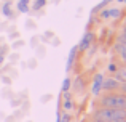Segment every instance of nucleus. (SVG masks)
Segmentation results:
<instances>
[{"mask_svg":"<svg viewBox=\"0 0 126 122\" xmlns=\"http://www.w3.org/2000/svg\"><path fill=\"white\" fill-rule=\"evenodd\" d=\"M45 5H46V0H35L34 5H32V8H34L35 11H38V10H42Z\"/></svg>","mask_w":126,"mask_h":122,"instance_id":"11","label":"nucleus"},{"mask_svg":"<svg viewBox=\"0 0 126 122\" xmlns=\"http://www.w3.org/2000/svg\"><path fill=\"white\" fill-rule=\"evenodd\" d=\"M115 79H117L118 82H126V69L121 68V69H117V72H115Z\"/></svg>","mask_w":126,"mask_h":122,"instance_id":"8","label":"nucleus"},{"mask_svg":"<svg viewBox=\"0 0 126 122\" xmlns=\"http://www.w3.org/2000/svg\"><path fill=\"white\" fill-rule=\"evenodd\" d=\"M117 2H120V3H123V2H125V0H117Z\"/></svg>","mask_w":126,"mask_h":122,"instance_id":"22","label":"nucleus"},{"mask_svg":"<svg viewBox=\"0 0 126 122\" xmlns=\"http://www.w3.org/2000/svg\"><path fill=\"white\" fill-rule=\"evenodd\" d=\"M29 2H31V0H19L18 2V10L21 13H29Z\"/></svg>","mask_w":126,"mask_h":122,"instance_id":"9","label":"nucleus"},{"mask_svg":"<svg viewBox=\"0 0 126 122\" xmlns=\"http://www.w3.org/2000/svg\"><path fill=\"white\" fill-rule=\"evenodd\" d=\"M110 2H112V0H102L101 3H97V5H96L94 8H93V13H97L99 10H102V8H104L105 5H109V3H110Z\"/></svg>","mask_w":126,"mask_h":122,"instance_id":"12","label":"nucleus"},{"mask_svg":"<svg viewBox=\"0 0 126 122\" xmlns=\"http://www.w3.org/2000/svg\"><path fill=\"white\" fill-rule=\"evenodd\" d=\"M2 13L6 16V18H11L13 16V11H11V5H10L8 2L6 3H3V6H2Z\"/></svg>","mask_w":126,"mask_h":122,"instance_id":"10","label":"nucleus"},{"mask_svg":"<svg viewBox=\"0 0 126 122\" xmlns=\"http://www.w3.org/2000/svg\"><path fill=\"white\" fill-rule=\"evenodd\" d=\"M120 121H126L125 109L101 108L94 113V122H120Z\"/></svg>","mask_w":126,"mask_h":122,"instance_id":"1","label":"nucleus"},{"mask_svg":"<svg viewBox=\"0 0 126 122\" xmlns=\"http://www.w3.org/2000/svg\"><path fill=\"white\" fill-rule=\"evenodd\" d=\"M64 109H67V111L74 109V103H72V100H65L64 101Z\"/></svg>","mask_w":126,"mask_h":122,"instance_id":"15","label":"nucleus"},{"mask_svg":"<svg viewBox=\"0 0 126 122\" xmlns=\"http://www.w3.org/2000/svg\"><path fill=\"white\" fill-rule=\"evenodd\" d=\"M125 3H126V0H125Z\"/></svg>","mask_w":126,"mask_h":122,"instance_id":"24","label":"nucleus"},{"mask_svg":"<svg viewBox=\"0 0 126 122\" xmlns=\"http://www.w3.org/2000/svg\"><path fill=\"white\" fill-rule=\"evenodd\" d=\"M120 122H125V121H120Z\"/></svg>","mask_w":126,"mask_h":122,"instance_id":"23","label":"nucleus"},{"mask_svg":"<svg viewBox=\"0 0 126 122\" xmlns=\"http://www.w3.org/2000/svg\"><path fill=\"white\" fill-rule=\"evenodd\" d=\"M120 82L117 80L115 77H109V79H104V82H102V90L105 92H112V90H117V88H120Z\"/></svg>","mask_w":126,"mask_h":122,"instance_id":"4","label":"nucleus"},{"mask_svg":"<svg viewBox=\"0 0 126 122\" xmlns=\"http://www.w3.org/2000/svg\"><path fill=\"white\" fill-rule=\"evenodd\" d=\"M125 122H126V121H125Z\"/></svg>","mask_w":126,"mask_h":122,"instance_id":"25","label":"nucleus"},{"mask_svg":"<svg viewBox=\"0 0 126 122\" xmlns=\"http://www.w3.org/2000/svg\"><path fill=\"white\" fill-rule=\"evenodd\" d=\"M117 64H115V63H110V64H109V71L110 72H117Z\"/></svg>","mask_w":126,"mask_h":122,"instance_id":"18","label":"nucleus"},{"mask_svg":"<svg viewBox=\"0 0 126 122\" xmlns=\"http://www.w3.org/2000/svg\"><path fill=\"white\" fill-rule=\"evenodd\" d=\"M59 122H70V116H69V114H62V116L59 117Z\"/></svg>","mask_w":126,"mask_h":122,"instance_id":"16","label":"nucleus"},{"mask_svg":"<svg viewBox=\"0 0 126 122\" xmlns=\"http://www.w3.org/2000/svg\"><path fill=\"white\" fill-rule=\"evenodd\" d=\"M109 15H110V18H118L121 15V11L118 8H109Z\"/></svg>","mask_w":126,"mask_h":122,"instance_id":"14","label":"nucleus"},{"mask_svg":"<svg viewBox=\"0 0 126 122\" xmlns=\"http://www.w3.org/2000/svg\"><path fill=\"white\" fill-rule=\"evenodd\" d=\"M101 18H102V19H109V18H110V15H109V10H102Z\"/></svg>","mask_w":126,"mask_h":122,"instance_id":"17","label":"nucleus"},{"mask_svg":"<svg viewBox=\"0 0 126 122\" xmlns=\"http://www.w3.org/2000/svg\"><path fill=\"white\" fill-rule=\"evenodd\" d=\"M77 50H78L77 47H72L70 48V53H69V58H67V66H65L67 71H70V69H72V64H74L75 56H77Z\"/></svg>","mask_w":126,"mask_h":122,"instance_id":"7","label":"nucleus"},{"mask_svg":"<svg viewBox=\"0 0 126 122\" xmlns=\"http://www.w3.org/2000/svg\"><path fill=\"white\" fill-rule=\"evenodd\" d=\"M3 60H5V55H2V53H0V64L3 63Z\"/></svg>","mask_w":126,"mask_h":122,"instance_id":"20","label":"nucleus"},{"mask_svg":"<svg viewBox=\"0 0 126 122\" xmlns=\"http://www.w3.org/2000/svg\"><path fill=\"white\" fill-rule=\"evenodd\" d=\"M102 82H104V75L102 74H96L94 80H93V87H91V92H93L94 97H99V93L102 92Z\"/></svg>","mask_w":126,"mask_h":122,"instance_id":"3","label":"nucleus"},{"mask_svg":"<svg viewBox=\"0 0 126 122\" xmlns=\"http://www.w3.org/2000/svg\"><path fill=\"white\" fill-rule=\"evenodd\" d=\"M99 104L102 108H112V109H125L126 111V93H113V92H109L107 95L101 97Z\"/></svg>","mask_w":126,"mask_h":122,"instance_id":"2","label":"nucleus"},{"mask_svg":"<svg viewBox=\"0 0 126 122\" xmlns=\"http://www.w3.org/2000/svg\"><path fill=\"white\" fill-rule=\"evenodd\" d=\"M70 84H72V80H70L69 77H65V79H64V82H62L61 92H69V88H70Z\"/></svg>","mask_w":126,"mask_h":122,"instance_id":"13","label":"nucleus"},{"mask_svg":"<svg viewBox=\"0 0 126 122\" xmlns=\"http://www.w3.org/2000/svg\"><path fill=\"white\" fill-rule=\"evenodd\" d=\"M93 37H94V35H93V32H86V34L83 35V39H81L80 45H78L77 48H80L81 51H85L86 48H88L89 45H91V42H93Z\"/></svg>","mask_w":126,"mask_h":122,"instance_id":"5","label":"nucleus"},{"mask_svg":"<svg viewBox=\"0 0 126 122\" xmlns=\"http://www.w3.org/2000/svg\"><path fill=\"white\" fill-rule=\"evenodd\" d=\"M115 51H117L118 56H120L121 60L126 63V42L117 40V44H115Z\"/></svg>","mask_w":126,"mask_h":122,"instance_id":"6","label":"nucleus"},{"mask_svg":"<svg viewBox=\"0 0 126 122\" xmlns=\"http://www.w3.org/2000/svg\"><path fill=\"white\" fill-rule=\"evenodd\" d=\"M64 98H65V100H72V93H69V92H64Z\"/></svg>","mask_w":126,"mask_h":122,"instance_id":"19","label":"nucleus"},{"mask_svg":"<svg viewBox=\"0 0 126 122\" xmlns=\"http://www.w3.org/2000/svg\"><path fill=\"white\" fill-rule=\"evenodd\" d=\"M123 35H126V26H125V29H123Z\"/></svg>","mask_w":126,"mask_h":122,"instance_id":"21","label":"nucleus"}]
</instances>
